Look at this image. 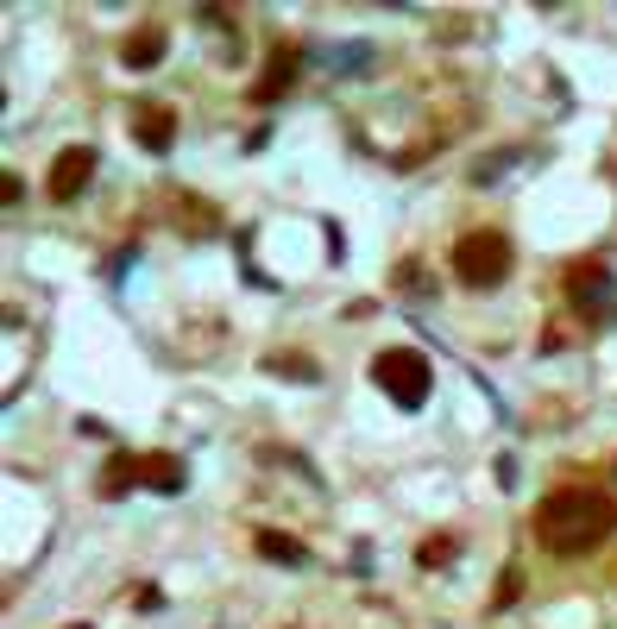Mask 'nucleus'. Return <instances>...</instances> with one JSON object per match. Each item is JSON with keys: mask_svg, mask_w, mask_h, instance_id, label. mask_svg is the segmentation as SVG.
<instances>
[{"mask_svg": "<svg viewBox=\"0 0 617 629\" xmlns=\"http://www.w3.org/2000/svg\"><path fill=\"white\" fill-rule=\"evenodd\" d=\"M89 176H95V145H63L45 189H51V201H77L89 189Z\"/></svg>", "mask_w": 617, "mask_h": 629, "instance_id": "39448f33", "label": "nucleus"}, {"mask_svg": "<svg viewBox=\"0 0 617 629\" xmlns=\"http://www.w3.org/2000/svg\"><path fill=\"white\" fill-rule=\"evenodd\" d=\"M265 372H271V377H296V384H315L322 365H308V359H278V352H271V359H265Z\"/></svg>", "mask_w": 617, "mask_h": 629, "instance_id": "f8f14e48", "label": "nucleus"}, {"mask_svg": "<svg viewBox=\"0 0 617 629\" xmlns=\"http://www.w3.org/2000/svg\"><path fill=\"white\" fill-rule=\"evenodd\" d=\"M454 277H461L466 290H491V283H504V277H511V240H504V233H491V226L466 233L461 246H454Z\"/></svg>", "mask_w": 617, "mask_h": 629, "instance_id": "7ed1b4c3", "label": "nucleus"}, {"mask_svg": "<svg viewBox=\"0 0 617 629\" xmlns=\"http://www.w3.org/2000/svg\"><path fill=\"white\" fill-rule=\"evenodd\" d=\"M617 528V503L605 491H592V485H561V491H548L536 510V541L548 554H592L598 541H612Z\"/></svg>", "mask_w": 617, "mask_h": 629, "instance_id": "f257e3e1", "label": "nucleus"}, {"mask_svg": "<svg viewBox=\"0 0 617 629\" xmlns=\"http://www.w3.org/2000/svg\"><path fill=\"white\" fill-rule=\"evenodd\" d=\"M567 296H573V308H580V315H592V322H612L617 308V290H612V271H605V265H573V271H567Z\"/></svg>", "mask_w": 617, "mask_h": 629, "instance_id": "20e7f679", "label": "nucleus"}, {"mask_svg": "<svg viewBox=\"0 0 617 629\" xmlns=\"http://www.w3.org/2000/svg\"><path fill=\"white\" fill-rule=\"evenodd\" d=\"M372 384H379L397 409H422L429 391H435V372H429V359L416 347H385L372 359Z\"/></svg>", "mask_w": 617, "mask_h": 629, "instance_id": "f03ea898", "label": "nucleus"}, {"mask_svg": "<svg viewBox=\"0 0 617 629\" xmlns=\"http://www.w3.org/2000/svg\"><path fill=\"white\" fill-rule=\"evenodd\" d=\"M132 132H139V145L145 151H171V139H177V114H171L164 101H139V107H132Z\"/></svg>", "mask_w": 617, "mask_h": 629, "instance_id": "0eeeda50", "label": "nucleus"}, {"mask_svg": "<svg viewBox=\"0 0 617 629\" xmlns=\"http://www.w3.org/2000/svg\"><path fill=\"white\" fill-rule=\"evenodd\" d=\"M120 57H127V70H152L158 57H164V32H158V25L132 32L127 45H120Z\"/></svg>", "mask_w": 617, "mask_h": 629, "instance_id": "9d476101", "label": "nucleus"}, {"mask_svg": "<svg viewBox=\"0 0 617 629\" xmlns=\"http://www.w3.org/2000/svg\"><path fill=\"white\" fill-rule=\"evenodd\" d=\"M296 70H303V50H296V45H278V50H271V63H265V75L253 82V101H258V107H271V101H278L290 82H296Z\"/></svg>", "mask_w": 617, "mask_h": 629, "instance_id": "423d86ee", "label": "nucleus"}, {"mask_svg": "<svg viewBox=\"0 0 617 629\" xmlns=\"http://www.w3.org/2000/svg\"><path fill=\"white\" fill-rule=\"evenodd\" d=\"M516 598H523V573H516V567H511V573L498 579V604H491V610H511Z\"/></svg>", "mask_w": 617, "mask_h": 629, "instance_id": "4468645a", "label": "nucleus"}, {"mask_svg": "<svg viewBox=\"0 0 617 629\" xmlns=\"http://www.w3.org/2000/svg\"><path fill=\"white\" fill-rule=\"evenodd\" d=\"M253 548L265 554L271 567H303V560H308V554H303V541H296V535H278V528H258V535H253Z\"/></svg>", "mask_w": 617, "mask_h": 629, "instance_id": "6e6552de", "label": "nucleus"}, {"mask_svg": "<svg viewBox=\"0 0 617 629\" xmlns=\"http://www.w3.org/2000/svg\"><path fill=\"white\" fill-rule=\"evenodd\" d=\"M139 478H145V459L114 453V459L102 466V498H120V491H127V485H139Z\"/></svg>", "mask_w": 617, "mask_h": 629, "instance_id": "1a4fd4ad", "label": "nucleus"}, {"mask_svg": "<svg viewBox=\"0 0 617 629\" xmlns=\"http://www.w3.org/2000/svg\"><path fill=\"white\" fill-rule=\"evenodd\" d=\"M145 485H158V491H183V466L171 459V453H152V459H145Z\"/></svg>", "mask_w": 617, "mask_h": 629, "instance_id": "9b49d317", "label": "nucleus"}, {"mask_svg": "<svg viewBox=\"0 0 617 629\" xmlns=\"http://www.w3.org/2000/svg\"><path fill=\"white\" fill-rule=\"evenodd\" d=\"M63 629H89V624H63Z\"/></svg>", "mask_w": 617, "mask_h": 629, "instance_id": "2eb2a0df", "label": "nucleus"}, {"mask_svg": "<svg viewBox=\"0 0 617 629\" xmlns=\"http://www.w3.org/2000/svg\"><path fill=\"white\" fill-rule=\"evenodd\" d=\"M416 560H422V567H447V560H454V535H429V541L416 548Z\"/></svg>", "mask_w": 617, "mask_h": 629, "instance_id": "ddd939ff", "label": "nucleus"}]
</instances>
